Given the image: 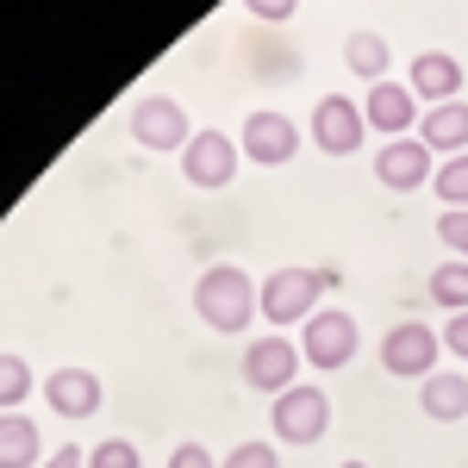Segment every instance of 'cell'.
<instances>
[{
	"mask_svg": "<svg viewBox=\"0 0 468 468\" xmlns=\"http://www.w3.org/2000/svg\"><path fill=\"white\" fill-rule=\"evenodd\" d=\"M194 313L213 324V331H244L262 313V288L238 262H213L200 282H194Z\"/></svg>",
	"mask_w": 468,
	"mask_h": 468,
	"instance_id": "obj_1",
	"label": "cell"
},
{
	"mask_svg": "<svg viewBox=\"0 0 468 468\" xmlns=\"http://www.w3.org/2000/svg\"><path fill=\"white\" fill-rule=\"evenodd\" d=\"M331 282H337L331 269H275V275L262 282V319H269V324L313 319L306 306H319V293L331 288Z\"/></svg>",
	"mask_w": 468,
	"mask_h": 468,
	"instance_id": "obj_2",
	"label": "cell"
},
{
	"mask_svg": "<svg viewBox=\"0 0 468 468\" xmlns=\"http://www.w3.org/2000/svg\"><path fill=\"white\" fill-rule=\"evenodd\" d=\"M437 350H443V331H431L425 319H406L381 337V362L388 375H406V381H431L437 375Z\"/></svg>",
	"mask_w": 468,
	"mask_h": 468,
	"instance_id": "obj_3",
	"label": "cell"
},
{
	"mask_svg": "<svg viewBox=\"0 0 468 468\" xmlns=\"http://www.w3.org/2000/svg\"><path fill=\"white\" fill-rule=\"evenodd\" d=\"M306 138H313L324 156H356L362 138H368V112H362L350 94H324L319 107H313V125H306Z\"/></svg>",
	"mask_w": 468,
	"mask_h": 468,
	"instance_id": "obj_4",
	"label": "cell"
},
{
	"mask_svg": "<svg viewBox=\"0 0 468 468\" xmlns=\"http://www.w3.org/2000/svg\"><path fill=\"white\" fill-rule=\"evenodd\" d=\"M362 331L356 319L344 313V306H319L313 319H306V337H300V356L313 362V368H344V362L356 356Z\"/></svg>",
	"mask_w": 468,
	"mask_h": 468,
	"instance_id": "obj_5",
	"label": "cell"
},
{
	"mask_svg": "<svg viewBox=\"0 0 468 468\" xmlns=\"http://www.w3.org/2000/svg\"><path fill=\"white\" fill-rule=\"evenodd\" d=\"M269 419H275L282 443H319L331 431V399H324V388H288L269 406Z\"/></svg>",
	"mask_w": 468,
	"mask_h": 468,
	"instance_id": "obj_6",
	"label": "cell"
},
{
	"mask_svg": "<svg viewBox=\"0 0 468 468\" xmlns=\"http://www.w3.org/2000/svg\"><path fill=\"white\" fill-rule=\"evenodd\" d=\"M238 150H244L250 163H262V169H282V163H293V150H300V125H293L288 112L262 107V112H250V119H244Z\"/></svg>",
	"mask_w": 468,
	"mask_h": 468,
	"instance_id": "obj_7",
	"label": "cell"
},
{
	"mask_svg": "<svg viewBox=\"0 0 468 468\" xmlns=\"http://www.w3.org/2000/svg\"><path fill=\"white\" fill-rule=\"evenodd\" d=\"M238 163H244V150H238V138H225V132H194L187 138V150H181V176L194 181V187H225V181L238 176Z\"/></svg>",
	"mask_w": 468,
	"mask_h": 468,
	"instance_id": "obj_8",
	"label": "cell"
},
{
	"mask_svg": "<svg viewBox=\"0 0 468 468\" xmlns=\"http://www.w3.org/2000/svg\"><path fill=\"white\" fill-rule=\"evenodd\" d=\"M300 375V350H293L288 337H256L250 350H244V381H250L256 394H288V388H300L293 381Z\"/></svg>",
	"mask_w": 468,
	"mask_h": 468,
	"instance_id": "obj_9",
	"label": "cell"
},
{
	"mask_svg": "<svg viewBox=\"0 0 468 468\" xmlns=\"http://www.w3.org/2000/svg\"><path fill=\"white\" fill-rule=\"evenodd\" d=\"M132 138L144 150H187V112L169 101V94H144L138 107H132Z\"/></svg>",
	"mask_w": 468,
	"mask_h": 468,
	"instance_id": "obj_10",
	"label": "cell"
},
{
	"mask_svg": "<svg viewBox=\"0 0 468 468\" xmlns=\"http://www.w3.org/2000/svg\"><path fill=\"white\" fill-rule=\"evenodd\" d=\"M375 176H381V187H399V194L425 187V181L437 176L425 138H412V132H406V138H388V144H381V156H375Z\"/></svg>",
	"mask_w": 468,
	"mask_h": 468,
	"instance_id": "obj_11",
	"label": "cell"
},
{
	"mask_svg": "<svg viewBox=\"0 0 468 468\" xmlns=\"http://www.w3.org/2000/svg\"><path fill=\"white\" fill-rule=\"evenodd\" d=\"M406 88H412L419 101H431V107H450V101H463V63H456L450 50H425V57H412Z\"/></svg>",
	"mask_w": 468,
	"mask_h": 468,
	"instance_id": "obj_12",
	"label": "cell"
},
{
	"mask_svg": "<svg viewBox=\"0 0 468 468\" xmlns=\"http://www.w3.org/2000/svg\"><path fill=\"white\" fill-rule=\"evenodd\" d=\"M44 399H50L63 419H88V412H101V375H94V368H50Z\"/></svg>",
	"mask_w": 468,
	"mask_h": 468,
	"instance_id": "obj_13",
	"label": "cell"
},
{
	"mask_svg": "<svg viewBox=\"0 0 468 468\" xmlns=\"http://www.w3.org/2000/svg\"><path fill=\"white\" fill-rule=\"evenodd\" d=\"M362 112H368V125H375V132L406 138V125H412V112H419V94H412L406 81H375V88H368V101H362Z\"/></svg>",
	"mask_w": 468,
	"mask_h": 468,
	"instance_id": "obj_14",
	"label": "cell"
},
{
	"mask_svg": "<svg viewBox=\"0 0 468 468\" xmlns=\"http://www.w3.org/2000/svg\"><path fill=\"white\" fill-rule=\"evenodd\" d=\"M419 138H425V150L431 156H468V107L463 101H450V107H431L425 112V125H419Z\"/></svg>",
	"mask_w": 468,
	"mask_h": 468,
	"instance_id": "obj_15",
	"label": "cell"
},
{
	"mask_svg": "<svg viewBox=\"0 0 468 468\" xmlns=\"http://www.w3.org/2000/svg\"><path fill=\"white\" fill-rule=\"evenodd\" d=\"M419 406L431 412L437 425L468 419V375H463V368H437L431 381H419Z\"/></svg>",
	"mask_w": 468,
	"mask_h": 468,
	"instance_id": "obj_16",
	"label": "cell"
},
{
	"mask_svg": "<svg viewBox=\"0 0 468 468\" xmlns=\"http://www.w3.org/2000/svg\"><path fill=\"white\" fill-rule=\"evenodd\" d=\"M0 468H44V456H37V425L26 412H0Z\"/></svg>",
	"mask_w": 468,
	"mask_h": 468,
	"instance_id": "obj_17",
	"label": "cell"
},
{
	"mask_svg": "<svg viewBox=\"0 0 468 468\" xmlns=\"http://www.w3.org/2000/svg\"><path fill=\"white\" fill-rule=\"evenodd\" d=\"M344 63H350L368 88H375V81H388V37L368 32V26H362V32H350V37H344Z\"/></svg>",
	"mask_w": 468,
	"mask_h": 468,
	"instance_id": "obj_18",
	"label": "cell"
},
{
	"mask_svg": "<svg viewBox=\"0 0 468 468\" xmlns=\"http://www.w3.org/2000/svg\"><path fill=\"white\" fill-rule=\"evenodd\" d=\"M425 293H431V306H450V319L456 313H468V262H443V269H431V282H425Z\"/></svg>",
	"mask_w": 468,
	"mask_h": 468,
	"instance_id": "obj_19",
	"label": "cell"
},
{
	"mask_svg": "<svg viewBox=\"0 0 468 468\" xmlns=\"http://www.w3.org/2000/svg\"><path fill=\"white\" fill-rule=\"evenodd\" d=\"M26 394H32V368H26V356L0 350V412H13Z\"/></svg>",
	"mask_w": 468,
	"mask_h": 468,
	"instance_id": "obj_20",
	"label": "cell"
},
{
	"mask_svg": "<svg viewBox=\"0 0 468 468\" xmlns=\"http://www.w3.org/2000/svg\"><path fill=\"white\" fill-rule=\"evenodd\" d=\"M431 187H437V200H443V207H468V156H450V163H437Z\"/></svg>",
	"mask_w": 468,
	"mask_h": 468,
	"instance_id": "obj_21",
	"label": "cell"
},
{
	"mask_svg": "<svg viewBox=\"0 0 468 468\" xmlns=\"http://www.w3.org/2000/svg\"><path fill=\"white\" fill-rule=\"evenodd\" d=\"M437 238L456 250V262H468V207H443V218H437Z\"/></svg>",
	"mask_w": 468,
	"mask_h": 468,
	"instance_id": "obj_22",
	"label": "cell"
},
{
	"mask_svg": "<svg viewBox=\"0 0 468 468\" xmlns=\"http://www.w3.org/2000/svg\"><path fill=\"white\" fill-rule=\"evenodd\" d=\"M88 468H138V450H132L125 437H107V443L88 450Z\"/></svg>",
	"mask_w": 468,
	"mask_h": 468,
	"instance_id": "obj_23",
	"label": "cell"
},
{
	"mask_svg": "<svg viewBox=\"0 0 468 468\" xmlns=\"http://www.w3.org/2000/svg\"><path fill=\"white\" fill-rule=\"evenodd\" d=\"M225 468H282V456H275L269 443H238V450L225 456Z\"/></svg>",
	"mask_w": 468,
	"mask_h": 468,
	"instance_id": "obj_24",
	"label": "cell"
},
{
	"mask_svg": "<svg viewBox=\"0 0 468 468\" xmlns=\"http://www.w3.org/2000/svg\"><path fill=\"white\" fill-rule=\"evenodd\" d=\"M169 468H213V456H207V443H176Z\"/></svg>",
	"mask_w": 468,
	"mask_h": 468,
	"instance_id": "obj_25",
	"label": "cell"
},
{
	"mask_svg": "<svg viewBox=\"0 0 468 468\" xmlns=\"http://www.w3.org/2000/svg\"><path fill=\"white\" fill-rule=\"evenodd\" d=\"M443 350H450V356H463V362H468V313H456V319L443 324Z\"/></svg>",
	"mask_w": 468,
	"mask_h": 468,
	"instance_id": "obj_26",
	"label": "cell"
},
{
	"mask_svg": "<svg viewBox=\"0 0 468 468\" xmlns=\"http://www.w3.org/2000/svg\"><path fill=\"white\" fill-rule=\"evenodd\" d=\"M244 6H250L256 19H269V26H282V19L293 13V0H244Z\"/></svg>",
	"mask_w": 468,
	"mask_h": 468,
	"instance_id": "obj_27",
	"label": "cell"
},
{
	"mask_svg": "<svg viewBox=\"0 0 468 468\" xmlns=\"http://www.w3.org/2000/svg\"><path fill=\"white\" fill-rule=\"evenodd\" d=\"M44 468H88V450H75V443H63L57 456H44Z\"/></svg>",
	"mask_w": 468,
	"mask_h": 468,
	"instance_id": "obj_28",
	"label": "cell"
},
{
	"mask_svg": "<svg viewBox=\"0 0 468 468\" xmlns=\"http://www.w3.org/2000/svg\"><path fill=\"white\" fill-rule=\"evenodd\" d=\"M344 468H368V463H344Z\"/></svg>",
	"mask_w": 468,
	"mask_h": 468,
	"instance_id": "obj_29",
	"label": "cell"
}]
</instances>
